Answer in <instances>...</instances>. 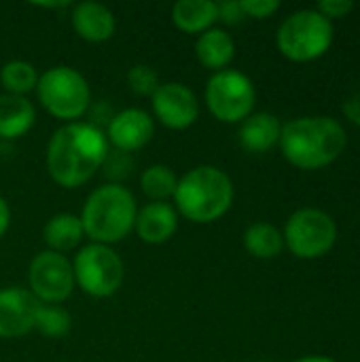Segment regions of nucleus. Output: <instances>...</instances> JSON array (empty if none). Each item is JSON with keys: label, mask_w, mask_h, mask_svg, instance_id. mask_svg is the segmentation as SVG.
I'll list each match as a JSON object with an SVG mask.
<instances>
[{"label": "nucleus", "mask_w": 360, "mask_h": 362, "mask_svg": "<svg viewBox=\"0 0 360 362\" xmlns=\"http://www.w3.org/2000/svg\"><path fill=\"white\" fill-rule=\"evenodd\" d=\"M108 140L93 123H66L47 144V172L64 189L85 185L106 161Z\"/></svg>", "instance_id": "1"}, {"label": "nucleus", "mask_w": 360, "mask_h": 362, "mask_svg": "<svg viewBox=\"0 0 360 362\" xmlns=\"http://www.w3.org/2000/svg\"><path fill=\"white\" fill-rule=\"evenodd\" d=\"M280 146L293 165L316 170L329 165L342 155L346 146V132L329 117H303L282 127Z\"/></svg>", "instance_id": "2"}, {"label": "nucleus", "mask_w": 360, "mask_h": 362, "mask_svg": "<svg viewBox=\"0 0 360 362\" xmlns=\"http://www.w3.org/2000/svg\"><path fill=\"white\" fill-rule=\"evenodd\" d=\"M136 214L138 206L132 191L119 182H108L89 193L79 218L85 235L93 244L110 246L129 235L136 225Z\"/></svg>", "instance_id": "3"}, {"label": "nucleus", "mask_w": 360, "mask_h": 362, "mask_svg": "<svg viewBox=\"0 0 360 362\" xmlns=\"http://www.w3.org/2000/svg\"><path fill=\"white\" fill-rule=\"evenodd\" d=\"M174 202L176 210L191 223H214L231 208V178L221 168L197 165L178 178Z\"/></svg>", "instance_id": "4"}, {"label": "nucleus", "mask_w": 360, "mask_h": 362, "mask_svg": "<svg viewBox=\"0 0 360 362\" xmlns=\"http://www.w3.org/2000/svg\"><path fill=\"white\" fill-rule=\"evenodd\" d=\"M36 93L49 115L68 123L81 119L91 104L87 78L70 66H53L42 72L38 76Z\"/></svg>", "instance_id": "5"}, {"label": "nucleus", "mask_w": 360, "mask_h": 362, "mask_svg": "<svg viewBox=\"0 0 360 362\" xmlns=\"http://www.w3.org/2000/svg\"><path fill=\"white\" fill-rule=\"evenodd\" d=\"M74 282L81 291L95 299L112 297L123 284V261L121 257L104 244L83 246L72 261Z\"/></svg>", "instance_id": "6"}, {"label": "nucleus", "mask_w": 360, "mask_h": 362, "mask_svg": "<svg viewBox=\"0 0 360 362\" xmlns=\"http://www.w3.org/2000/svg\"><path fill=\"white\" fill-rule=\"evenodd\" d=\"M333 40L331 21L318 11H297L278 30V49L295 62L320 57Z\"/></svg>", "instance_id": "7"}, {"label": "nucleus", "mask_w": 360, "mask_h": 362, "mask_svg": "<svg viewBox=\"0 0 360 362\" xmlns=\"http://www.w3.org/2000/svg\"><path fill=\"white\" fill-rule=\"evenodd\" d=\"M206 106L223 123H238L250 117L255 106V85L238 70L214 72L206 85Z\"/></svg>", "instance_id": "8"}, {"label": "nucleus", "mask_w": 360, "mask_h": 362, "mask_svg": "<svg viewBox=\"0 0 360 362\" xmlns=\"http://www.w3.org/2000/svg\"><path fill=\"white\" fill-rule=\"evenodd\" d=\"M337 227L333 218L314 208L297 210L284 229V240L293 255L301 259H314L329 252L335 244Z\"/></svg>", "instance_id": "9"}, {"label": "nucleus", "mask_w": 360, "mask_h": 362, "mask_svg": "<svg viewBox=\"0 0 360 362\" xmlns=\"http://www.w3.org/2000/svg\"><path fill=\"white\" fill-rule=\"evenodd\" d=\"M28 284L36 301L47 303V305L64 303L72 295L74 284H76L72 263L66 259V255L42 250L30 261Z\"/></svg>", "instance_id": "10"}, {"label": "nucleus", "mask_w": 360, "mask_h": 362, "mask_svg": "<svg viewBox=\"0 0 360 362\" xmlns=\"http://www.w3.org/2000/svg\"><path fill=\"white\" fill-rule=\"evenodd\" d=\"M151 106L159 123L170 129H187L199 117V102L182 83H161L151 98Z\"/></svg>", "instance_id": "11"}, {"label": "nucleus", "mask_w": 360, "mask_h": 362, "mask_svg": "<svg viewBox=\"0 0 360 362\" xmlns=\"http://www.w3.org/2000/svg\"><path fill=\"white\" fill-rule=\"evenodd\" d=\"M40 301L19 286H8L0 291V337L17 339L34 329V318Z\"/></svg>", "instance_id": "12"}, {"label": "nucleus", "mask_w": 360, "mask_h": 362, "mask_svg": "<svg viewBox=\"0 0 360 362\" xmlns=\"http://www.w3.org/2000/svg\"><path fill=\"white\" fill-rule=\"evenodd\" d=\"M153 117L142 108H125L110 117L106 140L121 153H132L146 146L153 140Z\"/></svg>", "instance_id": "13"}, {"label": "nucleus", "mask_w": 360, "mask_h": 362, "mask_svg": "<svg viewBox=\"0 0 360 362\" xmlns=\"http://www.w3.org/2000/svg\"><path fill=\"white\" fill-rule=\"evenodd\" d=\"M134 229L146 244H166L178 229V212L168 202H151L138 210Z\"/></svg>", "instance_id": "14"}, {"label": "nucleus", "mask_w": 360, "mask_h": 362, "mask_svg": "<svg viewBox=\"0 0 360 362\" xmlns=\"http://www.w3.org/2000/svg\"><path fill=\"white\" fill-rule=\"evenodd\" d=\"M72 28L87 42H104L112 38L117 21L108 6L87 0L72 8Z\"/></svg>", "instance_id": "15"}, {"label": "nucleus", "mask_w": 360, "mask_h": 362, "mask_svg": "<svg viewBox=\"0 0 360 362\" xmlns=\"http://www.w3.org/2000/svg\"><path fill=\"white\" fill-rule=\"evenodd\" d=\"M36 121L34 104L25 95L0 93V138L15 140L25 136Z\"/></svg>", "instance_id": "16"}, {"label": "nucleus", "mask_w": 360, "mask_h": 362, "mask_svg": "<svg viewBox=\"0 0 360 362\" xmlns=\"http://www.w3.org/2000/svg\"><path fill=\"white\" fill-rule=\"evenodd\" d=\"M195 55L204 68L221 72V70H227V66L231 64L236 55V42L231 34H227L225 30L210 28L204 34H199L195 42Z\"/></svg>", "instance_id": "17"}, {"label": "nucleus", "mask_w": 360, "mask_h": 362, "mask_svg": "<svg viewBox=\"0 0 360 362\" xmlns=\"http://www.w3.org/2000/svg\"><path fill=\"white\" fill-rule=\"evenodd\" d=\"M282 125L278 117L269 112H257L242 121L240 127V144L250 153H265L276 142H280Z\"/></svg>", "instance_id": "18"}, {"label": "nucleus", "mask_w": 360, "mask_h": 362, "mask_svg": "<svg viewBox=\"0 0 360 362\" xmlns=\"http://www.w3.org/2000/svg\"><path fill=\"white\" fill-rule=\"evenodd\" d=\"M219 19V6L212 0H178L172 6V21L185 34H204Z\"/></svg>", "instance_id": "19"}, {"label": "nucleus", "mask_w": 360, "mask_h": 362, "mask_svg": "<svg viewBox=\"0 0 360 362\" xmlns=\"http://www.w3.org/2000/svg\"><path fill=\"white\" fill-rule=\"evenodd\" d=\"M42 238H45V244L49 246V250L64 255V252L74 250L81 244V240L85 238V231H83L81 218L76 214L62 212L47 221V225L42 229Z\"/></svg>", "instance_id": "20"}, {"label": "nucleus", "mask_w": 360, "mask_h": 362, "mask_svg": "<svg viewBox=\"0 0 360 362\" xmlns=\"http://www.w3.org/2000/svg\"><path fill=\"white\" fill-rule=\"evenodd\" d=\"M282 233L269 223H255L244 233L246 250L257 259H274L282 252Z\"/></svg>", "instance_id": "21"}, {"label": "nucleus", "mask_w": 360, "mask_h": 362, "mask_svg": "<svg viewBox=\"0 0 360 362\" xmlns=\"http://www.w3.org/2000/svg\"><path fill=\"white\" fill-rule=\"evenodd\" d=\"M140 187L151 202H168L176 193L178 178L172 168H168L163 163H155L142 172Z\"/></svg>", "instance_id": "22"}, {"label": "nucleus", "mask_w": 360, "mask_h": 362, "mask_svg": "<svg viewBox=\"0 0 360 362\" xmlns=\"http://www.w3.org/2000/svg\"><path fill=\"white\" fill-rule=\"evenodd\" d=\"M38 72L34 64L25 59H11L0 70V83L6 89V93L13 95H25L36 89L38 85Z\"/></svg>", "instance_id": "23"}, {"label": "nucleus", "mask_w": 360, "mask_h": 362, "mask_svg": "<svg viewBox=\"0 0 360 362\" xmlns=\"http://www.w3.org/2000/svg\"><path fill=\"white\" fill-rule=\"evenodd\" d=\"M34 329L40 331L45 337H64L70 331V316L66 310L57 308V305H47L40 303L36 310V318H34Z\"/></svg>", "instance_id": "24"}, {"label": "nucleus", "mask_w": 360, "mask_h": 362, "mask_svg": "<svg viewBox=\"0 0 360 362\" xmlns=\"http://www.w3.org/2000/svg\"><path fill=\"white\" fill-rule=\"evenodd\" d=\"M127 85L136 95L153 98V93L161 83H159V74L149 64H136L127 72Z\"/></svg>", "instance_id": "25"}, {"label": "nucleus", "mask_w": 360, "mask_h": 362, "mask_svg": "<svg viewBox=\"0 0 360 362\" xmlns=\"http://www.w3.org/2000/svg\"><path fill=\"white\" fill-rule=\"evenodd\" d=\"M240 6H242L244 15L263 19V17H269L272 13H276L280 8V2L278 0H240Z\"/></svg>", "instance_id": "26"}, {"label": "nucleus", "mask_w": 360, "mask_h": 362, "mask_svg": "<svg viewBox=\"0 0 360 362\" xmlns=\"http://www.w3.org/2000/svg\"><path fill=\"white\" fill-rule=\"evenodd\" d=\"M216 6H219V19H223L229 25H236L246 17L242 6H240V0H227V2H221Z\"/></svg>", "instance_id": "27"}, {"label": "nucleus", "mask_w": 360, "mask_h": 362, "mask_svg": "<svg viewBox=\"0 0 360 362\" xmlns=\"http://www.w3.org/2000/svg\"><path fill=\"white\" fill-rule=\"evenodd\" d=\"M352 8H354V4L348 0H323L318 4V13L325 15L327 19L329 17H342V15L350 13Z\"/></svg>", "instance_id": "28"}, {"label": "nucleus", "mask_w": 360, "mask_h": 362, "mask_svg": "<svg viewBox=\"0 0 360 362\" xmlns=\"http://www.w3.org/2000/svg\"><path fill=\"white\" fill-rule=\"evenodd\" d=\"M344 110H346V115L354 121V123H359L360 125V93L356 95H352L348 102H346V106H344Z\"/></svg>", "instance_id": "29"}, {"label": "nucleus", "mask_w": 360, "mask_h": 362, "mask_svg": "<svg viewBox=\"0 0 360 362\" xmlns=\"http://www.w3.org/2000/svg\"><path fill=\"white\" fill-rule=\"evenodd\" d=\"M8 225H11V208H8L6 199L0 195V240H2V235L6 233Z\"/></svg>", "instance_id": "30"}, {"label": "nucleus", "mask_w": 360, "mask_h": 362, "mask_svg": "<svg viewBox=\"0 0 360 362\" xmlns=\"http://www.w3.org/2000/svg\"><path fill=\"white\" fill-rule=\"evenodd\" d=\"M297 362H333L331 358H323V356H306V358H299Z\"/></svg>", "instance_id": "31"}]
</instances>
